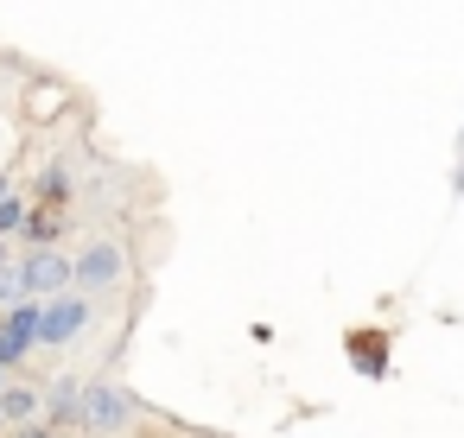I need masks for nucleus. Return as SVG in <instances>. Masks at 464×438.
Masks as SVG:
<instances>
[{
    "instance_id": "5",
    "label": "nucleus",
    "mask_w": 464,
    "mask_h": 438,
    "mask_svg": "<svg viewBox=\"0 0 464 438\" xmlns=\"http://www.w3.org/2000/svg\"><path fill=\"white\" fill-rule=\"evenodd\" d=\"M45 406H52V419H77V406H83V381H52V394H45Z\"/></svg>"
},
{
    "instance_id": "7",
    "label": "nucleus",
    "mask_w": 464,
    "mask_h": 438,
    "mask_svg": "<svg viewBox=\"0 0 464 438\" xmlns=\"http://www.w3.org/2000/svg\"><path fill=\"white\" fill-rule=\"evenodd\" d=\"M350 362H356V375H382V368H388L382 337H375V343H369V337H356V343H350Z\"/></svg>"
},
{
    "instance_id": "3",
    "label": "nucleus",
    "mask_w": 464,
    "mask_h": 438,
    "mask_svg": "<svg viewBox=\"0 0 464 438\" xmlns=\"http://www.w3.org/2000/svg\"><path fill=\"white\" fill-rule=\"evenodd\" d=\"M83 330H90V299L58 292V299H45V305H39V343L64 349V343H77Z\"/></svg>"
},
{
    "instance_id": "10",
    "label": "nucleus",
    "mask_w": 464,
    "mask_h": 438,
    "mask_svg": "<svg viewBox=\"0 0 464 438\" xmlns=\"http://www.w3.org/2000/svg\"><path fill=\"white\" fill-rule=\"evenodd\" d=\"M26 210H33L26 197H7V204H0V242H7L14 229H26Z\"/></svg>"
},
{
    "instance_id": "9",
    "label": "nucleus",
    "mask_w": 464,
    "mask_h": 438,
    "mask_svg": "<svg viewBox=\"0 0 464 438\" xmlns=\"http://www.w3.org/2000/svg\"><path fill=\"white\" fill-rule=\"evenodd\" d=\"M39 197H45V210H58V204H71V172H64V166H52V172L39 178Z\"/></svg>"
},
{
    "instance_id": "12",
    "label": "nucleus",
    "mask_w": 464,
    "mask_h": 438,
    "mask_svg": "<svg viewBox=\"0 0 464 438\" xmlns=\"http://www.w3.org/2000/svg\"><path fill=\"white\" fill-rule=\"evenodd\" d=\"M7 197H14V178H7V172H0V204H7Z\"/></svg>"
},
{
    "instance_id": "11",
    "label": "nucleus",
    "mask_w": 464,
    "mask_h": 438,
    "mask_svg": "<svg viewBox=\"0 0 464 438\" xmlns=\"http://www.w3.org/2000/svg\"><path fill=\"white\" fill-rule=\"evenodd\" d=\"M0 305H20V280H14V267H0Z\"/></svg>"
},
{
    "instance_id": "4",
    "label": "nucleus",
    "mask_w": 464,
    "mask_h": 438,
    "mask_svg": "<svg viewBox=\"0 0 464 438\" xmlns=\"http://www.w3.org/2000/svg\"><path fill=\"white\" fill-rule=\"evenodd\" d=\"M128 413H134V400H128L115 381H96V387H83V406H77V419H83L90 432H115Z\"/></svg>"
},
{
    "instance_id": "1",
    "label": "nucleus",
    "mask_w": 464,
    "mask_h": 438,
    "mask_svg": "<svg viewBox=\"0 0 464 438\" xmlns=\"http://www.w3.org/2000/svg\"><path fill=\"white\" fill-rule=\"evenodd\" d=\"M14 280H20V299H58V292H71V261L58 254V248H26V261L14 267Z\"/></svg>"
},
{
    "instance_id": "2",
    "label": "nucleus",
    "mask_w": 464,
    "mask_h": 438,
    "mask_svg": "<svg viewBox=\"0 0 464 438\" xmlns=\"http://www.w3.org/2000/svg\"><path fill=\"white\" fill-rule=\"evenodd\" d=\"M121 273H128V261H121V248H115L109 235H96V242L71 261V286H83V292H115Z\"/></svg>"
},
{
    "instance_id": "13",
    "label": "nucleus",
    "mask_w": 464,
    "mask_h": 438,
    "mask_svg": "<svg viewBox=\"0 0 464 438\" xmlns=\"http://www.w3.org/2000/svg\"><path fill=\"white\" fill-rule=\"evenodd\" d=\"M0 267H7V242H0Z\"/></svg>"
},
{
    "instance_id": "6",
    "label": "nucleus",
    "mask_w": 464,
    "mask_h": 438,
    "mask_svg": "<svg viewBox=\"0 0 464 438\" xmlns=\"http://www.w3.org/2000/svg\"><path fill=\"white\" fill-rule=\"evenodd\" d=\"M33 413H39V394H33V387H0V419L26 425Z\"/></svg>"
},
{
    "instance_id": "8",
    "label": "nucleus",
    "mask_w": 464,
    "mask_h": 438,
    "mask_svg": "<svg viewBox=\"0 0 464 438\" xmlns=\"http://www.w3.org/2000/svg\"><path fill=\"white\" fill-rule=\"evenodd\" d=\"M26 242L33 248H52L58 242V210H26Z\"/></svg>"
},
{
    "instance_id": "14",
    "label": "nucleus",
    "mask_w": 464,
    "mask_h": 438,
    "mask_svg": "<svg viewBox=\"0 0 464 438\" xmlns=\"http://www.w3.org/2000/svg\"><path fill=\"white\" fill-rule=\"evenodd\" d=\"M0 387H7V368H0Z\"/></svg>"
}]
</instances>
